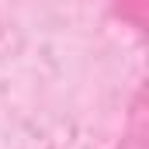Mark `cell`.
<instances>
[{"mask_svg":"<svg viewBox=\"0 0 149 149\" xmlns=\"http://www.w3.org/2000/svg\"><path fill=\"white\" fill-rule=\"evenodd\" d=\"M139 73L108 0H0V149L114 142Z\"/></svg>","mask_w":149,"mask_h":149,"instance_id":"cell-1","label":"cell"}]
</instances>
